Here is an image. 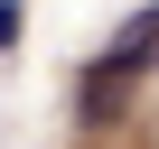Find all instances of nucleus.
Wrapping results in <instances>:
<instances>
[{"instance_id":"obj_1","label":"nucleus","mask_w":159,"mask_h":149,"mask_svg":"<svg viewBox=\"0 0 159 149\" xmlns=\"http://www.w3.org/2000/svg\"><path fill=\"white\" fill-rule=\"evenodd\" d=\"M150 65H159V0H150V10H131V28L94 56V74H84V112H112V93H131Z\"/></svg>"},{"instance_id":"obj_2","label":"nucleus","mask_w":159,"mask_h":149,"mask_svg":"<svg viewBox=\"0 0 159 149\" xmlns=\"http://www.w3.org/2000/svg\"><path fill=\"white\" fill-rule=\"evenodd\" d=\"M0 47H19V0H0Z\"/></svg>"}]
</instances>
